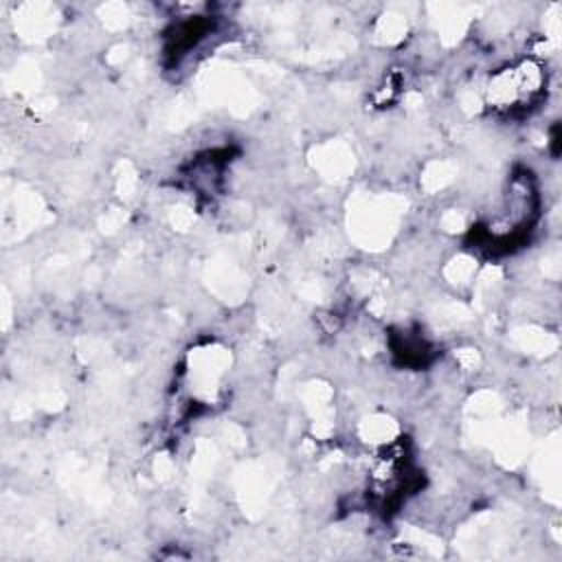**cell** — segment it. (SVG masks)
I'll return each mask as SVG.
<instances>
[{
	"mask_svg": "<svg viewBox=\"0 0 562 562\" xmlns=\"http://www.w3.org/2000/svg\"><path fill=\"white\" fill-rule=\"evenodd\" d=\"M544 88V70L533 59L498 70L487 86V101L496 110H522L536 103Z\"/></svg>",
	"mask_w": 562,
	"mask_h": 562,
	"instance_id": "6da1fadb",
	"label": "cell"
}]
</instances>
